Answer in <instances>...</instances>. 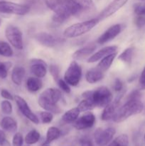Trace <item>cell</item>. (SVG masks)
<instances>
[{
	"label": "cell",
	"instance_id": "11a10c76",
	"mask_svg": "<svg viewBox=\"0 0 145 146\" xmlns=\"http://www.w3.org/2000/svg\"><path fill=\"white\" fill-rule=\"evenodd\" d=\"M144 5H145V4H144Z\"/></svg>",
	"mask_w": 145,
	"mask_h": 146
},
{
	"label": "cell",
	"instance_id": "ac0fdd59",
	"mask_svg": "<svg viewBox=\"0 0 145 146\" xmlns=\"http://www.w3.org/2000/svg\"><path fill=\"white\" fill-rule=\"evenodd\" d=\"M118 47L117 46H106L105 48H102L100 51H97L95 54L91 56L88 60V63H95L99 60L102 59L106 56L109 54H112L114 52H117Z\"/></svg>",
	"mask_w": 145,
	"mask_h": 146
},
{
	"label": "cell",
	"instance_id": "8d00e7d4",
	"mask_svg": "<svg viewBox=\"0 0 145 146\" xmlns=\"http://www.w3.org/2000/svg\"><path fill=\"white\" fill-rule=\"evenodd\" d=\"M49 71H50V73H51V76L53 77L55 82H57V81L61 78V77H60L59 67H58V66L55 65V64H51L49 67Z\"/></svg>",
	"mask_w": 145,
	"mask_h": 146
},
{
	"label": "cell",
	"instance_id": "6da1fadb",
	"mask_svg": "<svg viewBox=\"0 0 145 146\" xmlns=\"http://www.w3.org/2000/svg\"><path fill=\"white\" fill-rule=\"evenodd\" d=\"M61 98L62 94L59 89L47 88L39 96L38 103L43 109L52 113L58 114L61 112V109L58 106V102Z\"/></svg>",
	"mask_w": 145,
	"mask_h": 146
},
{
	"label": "cell",
	"instance_id": "7a4b0ae2",
	"mask_svg": "<svg viewBox=\"0 0 145 146\" xmlns=\"http://www.w3.org/2000/svg\"><path fill=\"white\" fill-rule=\"evenodd\" d=\"M143 109L144 105L140 99L127 100V102L117 110L112 121L115 123L123 122L129 117L140 113Z\"/></svg>",
	"mask_w": 145,
	"mask_h": 146
},
{
	"label": "cell",
	"instance_id": "3957f363",
	"mask_svg": "<svg viewBox=\"0 0 145 146\" xmlns=\"http://www.w3.org/2000/svg\"><path fill=\"white\" fill-rule=\"evenodd\" d=\"M99 22V19L97 17L82 22L74 24L65 29L63 35L66 38H75L80 36L92 29Z\"/></svg>",
	"mask_w": 145,
	"mask_h": 146
},
{
	"label": "cell",
	"instance_id": "9a60e30c",
	"mask_svg": "<svg viewBox=\"0 0 145 146\" xmlns=\"http://www.w3.org/2000/svg\"><path fill=\"white\" fill-rule=\"evenodd\" d=\"M61 5L71 14V16L80 17L86 11L73 0H58Z\"/></svg>",
	"mask_w": 145,
	"mask_h": 146
},
{
	"label": "cell",
	"instance_id": "4316f807",
	"mask_svg": "<svg viewBox=\"0 0 145 146\" xmlns=\"http://www.w3.org/2000/svg\"><path fill=\"white\" fill-rule=\"evenodd\" d=\"M61 135V131L59 128L56 127H50L46 133V138H45V144H49L51 142L57 140Z\"/></svg>",
	"mask_w": 145,
	"mask_h": 146
},
{
	"label": "cell",
	"instance_id": "e0dca14e",
	"mask_svg": "<svg viewBox=\"0 0 145 146\" xmlns=\"http://www.w3.org/2000/svg\"><path fill=\"white\" fill-rule=\"evenodd\" d=\"M35 38L39 44L46 47H53L57 44L56 38L52 34L46 32L38 33L36 35Z\"/></svg>",
	"mask_w": 145,
	"mask_h": 146
},
{
	"label": "cell",
	"instance_id": "83f0119b",
	"mask_svg": "<svg viewBox=\"0 0 145 146\" xmlns=\"http://www.w3.org/2000/svg\"><path fill=\"white\" fill-rule=\"evenodd\" d=\"M40 137L41 135H40L38 131L35 129L31 130L26 134L25 138H24V141L27 145H33V144L36 143L39 141Z\"/></svg>",
	"mask_w": 145,
	"mask_h": 146
},
{
	"label": "cell",
	"instance_id": "9c48e42d",
	"mask_svg": "<svg viewBox=\"0 0 145 146\" xmlns=\"http://www.w3.org/2000/svg\"><path fill=\"white\" fill-rule=\"evenodd\" d=\"M14 100H15L16 104L20 112L27 119L29 120L31 122L34 123V124L39 123V118H38V117L35 113H33V111L31 110L26 101L22 97L19 96H14Z\"/></svg>",
	"mask_w": 145,
	"mask_h": 146
},
{
	"label": "cell",
	"instance_id": "f1b7e54d",
	"mask_svg": "<svg viewBox=\"0 0 145 146\" xmlns=\"http://www.w3.org/2000/svg\"><path fill=\"white\" fill-rule=\"evenodd\" d=\"M134 52V47H129L126 48L123 52L118 56V59L126 64H130L132 62V58H133Z\"/></svg>",
	"mask_w": 145,
	"mask_h": 146
},
{
	"label": "cell",
	"instance_id": "d6986e66",
	"mask_svg": "<svg viewBox=\"0 0 145 146\" xmlns=\"http://www.w3.org/2000/svg\"><path fill=\"white\" fill-rule=\"evenodd\" d=\"M96 48V45L95 44H90L89 45H87L80 49L77 50L73 54H72V58L75 60H82L85 58L88 57V56L91 55L94 51Z\"/></svg>",
	"mask_w": 145,
	"mask_h": 146
},
{
	"label": "cell",
	"instance_id": "cb8c5ba5",
	"mask_svg": "<svg viewBox=\"0 0 145 146\" xmlns=\"http://www.w3.org/2000/svg\"><path fill=\"white\" fill-rule=\"evenodd\" d=\"M116 56L117 52H114L112 53V54H109V55L106 56L104 57L103 58L101 59V61H100L99 64H98L96 68H98V69L100 70L101 71L105 73V71H107L109 68V67L111 66V65H112V63H113Z\"/></svg>",
	"mask_w": 145,
	"mask_h": 146
},
{
	"label": "cell",
	"instance_id": "681fc988",
	"mask_svg": "<svg viewBox=\"0 0 145 146\" xmlns=\"http://www.w3.org/2000/svg\"><path fill=\"white\" fill-rule=\"evenodd\" d=\"M0 146H11V144L9 143V142L7 140H6V141H4V142Z\"/></svg>",
	"mask_w": 145,
	"mask_h": 146
},
{
	"label": "cell",
	"instance_id": "c3c4849f",
	"mask_svg": "<svg viewBox=\"0 0 145 146\" xmlns=\"http://www.w3.org/2000/svg\"><path fill=\"white\" fill-rule=\"evenodd\" d=\"M6 140H7V138H6L5 133H4V132L2 130L0 129V145H1Z\"/></svg>",
	"mask_w": 145,
	"mask_h": 146
},
{
	"label": "cell",
	"instance_id": "60d3db41",
	"mask_svg": "<svg viewBox=\"0 0 145 146\" xmlns=\"http://www.w3.org/2000/svg\"><path fill=\"white\" fill-rule=\"evenodd\" d=\"M113 88L116 92H122L124 89L123 82L119 78H116L114 82Z\"/></svg>",
	"mask_w": 145,
	"mask_h": 146
},
{
	"label": "cell",
	"instance_id": "db71d44e",
	"mask_svg": "<svg viewBox=\"0 0 145 146\" xmlns=\"http://www.w3.org/2000/svg\"><path fill=\"white\" fill-rule=\"evenodd\" d=\"M144 139H145V135H144Z\"/></svg>",
	"mask_w": 145,
	"mask_h": 146
},
{
	"label": "cell",
	"instance_id": "f546056e",
	"mask_svg": "<svg viewBox=\"0 0 145 146\" xmlns=\"http://www.w3.org/2000/svg\"><path fill=\"white\" fill-rule=\"evenodd\" d=\"M129 145V138L126 134H122L117 137L112 142L109 143L107 146H128Z\"/></svg>",
	"mask_w": 145,
	"mask_h": 146
},
{
	"label": "cell",
	"instance_id": "4dcf8cb0",
	"mask_svg": "<svg viewBox=\"0 0 145 146\" xmlns=\"http://www.w3.org/2000/svg\"><path fill=\"white\" fill-rule=\"evenodd\" d=\"M14 55V51L11 46L5 41H0V56L4 57H11Z\"/></svg>",
	"mask_w": 145,
	"mask_h": 146
},
{
	"label": "cell",
	"instance_id": "5bb4252c",
	"mask_svg": "<svg viewBox=\"0 0 145 146\" xmlns=\"http://www.w3.org/2000/svg\"><path fill=\"white\" fill-rule=\"evenodd\" d=\"M122 25L120 24H117L112 26L106 30L98 38V43L99 44H104L115 38L122 31Z\"/></svg>",
	"mask_w": 145,
	"mask_h": 146
},
{
	"label": "cell",
	"instance_id": "7bdbcfd3",
	"mask_svg": "<svg viewBox=\"0 0 145 146\" xmlns=\"http://www.w3.org/2000/svg\"><path fill=\"white\" fill-rule=\"evenodd\" d=\"M1 96L2 98H4L6 100H8V101H13V100H14V97L11 95V93L9 91H7V89H4V88L1 90Z\"/></svg>",
	"mask_w": 145,
	"mask_h": 146
},
{
	"label": "cell",
	"instance_id": "7dc6e473",
	"mask_svg": "<svg viewBox=\"0 0 145 146\" xmlns=\"http://www.w3.org/2000/svg\"><path fill=\"white\" fill-rule=\"evenodd\" d=\"M80 146H94L92 141L87 137L82 138L79 141Z\"/></svg>",
	"mask_w": 145,
	"mask_h": 146
},
{
	"label": "cell",
	"instance_id": "ab89813d",
	"mask_svg": "<svg viewBox=\"0 0 145 146\" xmlns=\"http://www.w3.org/2000/svg\"><path fill=\"white\" fill-rule=\"evenodd\" d=\"M134 11L136 16H145L144 4H136L134 7Z\"/></svg>",
	"mask_w": 145,
	"mask_h": 146
},
{
	"label": "cell",
	"instance_id": "ba28073f",
	"mask_svg": "<svg viewBox=\"0 0 145 146\" xmlns=\"http://www.w3.org/2000/svg\"><path fill=\"white\" fill-rule=\"evenodd\" d=\"M116 130L112 127L105 128H98L94 134L95 142L98 146H106L112 141Z\"/></svg>",
	"mask_w": 145,
	"mask_h": 146
},
{
	"label": "cell",
	"instance_id": "836d02e7",
	"mask_svg": "<svg viewBox=\"0 0 145 146\" xmlns=\"http://www.w3.org/2000/svg\"><path fill=\"white\" fill-rule=\"evenodd\" d=\"M1 110L3 113L6 114V115L11 114L13 111V107L11 102L8 100L3 101L1 103Z\"/></svg>",
	"mask_w": 145,
	"mask_h": 146
},
{
	"label": "cell",
	"instance_id": "f35d334b",
	"mask_svg": "<svg viewBox=\"0 0 145 146\" xmlns=\"http://www.w3.org/2000/svg\"><path fill=\"white\" fill-rule=\"evenodd\" d=\"M56 83L58 84L60 89L62 90L63 91H64L66 94H70L71 93V88H70L69 85L65 82V80H63L61 78H60Z\"/></svg>",
	"mask_w": 145,
	"mask_h": 146
},
{
	"label": "cell",
	"instance_id": "44dd1931",
	"mask_svg": "<svg viewBox=\"0 0 145 146\" xmlns=\"http://www.w3.org/2000/svg\"><path fill=\"white\" fill-rule=\"evenodd\" d=\"M105 73L101 71L98 68H92L87 71L85 74V79L89 84H95L99 82L100 81L104 78Z\"/></svg>",
	"mask_w": 145,
	"mask_h": 146
},
{
	"label": "cell",
	"instance_id": "7402d4cb",
	"mask_svg": "<svg viewBox=\"0 0 145 146\" xmlns=\"http://www.w3.org/2000/svg\"><path fill=\"white\" fill-rule=\"evenodd\" d=\"M0 126L4 131L9 133L16 132L18 128L16 121L9 116H5L1 119L0 121Z\"/></svg>",
	"mask_w": 145,
	"mask_h": 146
},
{
	"label": "cell",
	"instance_id": "5b68a950",
	"mask_svg": "<svg viewBox=\"0 0 145 146\" xmlns=\"http://www.w3.org/2000/svg\"><path fill=\"white\" fill-rule=\"evenodd\" d=\"M92 98L95 106L105 108L112 101V94L108 88L101 86L92 91Z\"/></svg>",
	"mask_w": 145,
	"mask_h": 146
},
{
	"label": "cell",
	"instance_id": "816d5d0a",
	"mask_svg": "<svg viewBox=\"0 0 145 146\" xmlns=\"http://www.w3.org/2000/svg\"><path fill=\"white\" fill-rule=\"evenodd\" d=\"M44 146H49V145H44Z\"/></svg>",
	"mask_w": 145,
	"mask_h": 146
},
{
	"label": "cell",
	"instance_id": "ee69618b",
	"mask_svg": "<svg viewBox=\"0 0 145 146\" xmlns=\"http://www.w3.org/2000/svg\"><path fill=\"white\" fill-rule=\"evenodd\" d=\"M141 98V93L139 90H134V91H132L130 94H129L127 97V100H136V99H140Z\"/></svg>",
	"mask_w": 145,
	"mask_h": 146
},
{
	"label": "cell",
	"instance_id": "4fadbf2b",
	"mask_svg": "<svg viewBox=\"0 0 145 146\" xmlns=\"http://www.w3.org/2000/svg\"><path fill=\"white\" fill-rule=\"evenodd\" d=\"M124 94H125V91H122L121 94L117 97L115 101H114L113 102L112 101L110 104H108L107 106L105 107V108H104L103 111L102 113V115H101V119L102 121H110V120H112L117 110L118 109L119 101H120L121 98H122V95Z\"/></svg>",
	"mask_w": 145,
	"mask_h": 146
},
{
	"label": "cell",
	"instance_id": "7c38bea8",
	"mask_svg": "<svg viewBox=\"0 0 145 146\" xmlns=\"http://www.w3.org/2000/svg\"><path fill=\"white\" fill-rule=\"evenodd\" d=\"M127 1L128 0H113L106 8L104 9L98 18L100 21L110 17L112 14L116 13L118 10L120 9L122 7H124Z\"/></svg>",
	"mask_w": 145,
	"mask_h": 146
},
{
	"label": "cell",
	"instance_id": "8992f818",
	"mask_svg": "<svg viewBox=\"0 0 145 146\" xmlns=\"http://www.w3.org/2000/svg\"><path fill=\"white\" fill-rule=\"evenodd\" d=\"M82 78V68L75 61L70 64L64 75L65 82L71 86H76L79 84Z\"/></svg>",
	"mask_w": 145,
	"mask_h": 146
},
{
	"label": "cell",
	"instance_id": "f6af8a7d",
	"mask_svg": "<svg viewBox=\"0 0 145 146\" xmlns=\"http://www.w3.org/2000/svg\"><path fill=\"white\" fill-rule=\"evenodd\" d=\"M27 1V4L30 7L31 9L32 7H36V8H39L41 7V4H42V1L41 0H26Z\"/></svg>",
	"mask_w": 145,
	"mask_h": 146
},
{
	"label": "cell",
	"instance_id": "30bf717a",
	"mask_svg": "<svg viewBox=\"0 0 145 146\" xmlns=\"http://www.w3.org/2000/svg\"><path fill=\"white\" fill-rule=\"evenodd\" d=\"M95 123V116L92 113H86L73 123V126L78 131L89 129L94 125Z\"/></svg>",
	"mask_w": 145,
	"mask_h": 146
},
{
	"label": "cell",
	"instance_id": "f5cc1de1",
	"mask_svg": "<svg viewBox=\"0 0 145 146\" xmlns=\"http://www.w3.org/2000/svg\"><path fill=\"white\" fill-rule=\"evenodd\" d=\"M141 1H144V0H141Z\"/></svg>",
	"mask_w": 145,
	"mask_h": 146
},
{
	"label": "cell",
	"instance_id": "d590c367",
	"mask_svg": "<svg viewBox=\"0 0 145 146\" xmlns=\"http://www.w3.org/2000/svg\"><path fill=\"white\" fill-rule=\"evenodd\" d=\"M71 17L65 14H55L54 13L53 16L52 17V21L55 24H63L65 21Z\"/></svg>",
	"mask_w": 145,
	"mask_h": 146
},
{
	"label": "cell",
	"instance_id": "ffe728a7",
	"mask_svg": "<svg viewBox=\"0 0 145 146\" xmlns=\"http://www.w3.org/2000/svg\"><path fill=\"white\" fill-rule=\"evenodd\" d=\"M47 7L52 10L55 14H62L71 17V14L61 5L58 0H41Z\"/></svg>",
	"mask_w": 145,
	"mask_h": 146
},
{
	"label": "cell",
	"instance_id": "f907efd6",
	"mask_svg": "<svg viewBox=\"0 0 145 146\" xmlns=\"http://www.w3.org/2000/svg\"><path fill=\"white\" fill-rule=\"evenodd\" d=\"M0 24H1V19H0Z\"/></svg>",
	"mask_w": 145,
	"mask_h": 146
},
{
	"label": "cell",
	"instance_id": "277c9868",
	"mask_svg": "<svg viewBox=\"0 0 145 146\" xmlns=\"http://www.w3.org/2000/svg\"><path fill=\"white\" fill-rule=\"evenodd\" d=\"M31 7L28 4H21L12 1H0V13L23 16L28 14Z\"/></svg>",
	"mask_w": 145,
	"mask_h": 146
},
{
	"label": "cell",
	"instance_id": "d6a6232c",
	"mask_svg": "<svg viewBox=\"0 0 145 146\" xmlns=\"http://www.w3.org/2000/svg\"><path fill=\"white\" fill-rule=\"evenodd\" d=\"M11 66L10 62H1L0 61V78H7L8 75V71Z\"/></svg>",
	"mask_w": 145,
	"mask_h": 146
},
{
	"label": "cell",
	"instance_id": "e575fe53",
	"mask_svg": "<svg viewBox=\"0 0 145 146\" xmlns=\"http://www.w3.org/2000/svg\"><path fill=\"white\" fill-rule=\"evenodd\" d=\"M39 116L43 123H50L53 119V115L52 113L48 111H43L39 113Z\"/></svg>",
	"mask_w": 145,
	"mask_h": 146
},
{
	"label": "cell",
	"instance_id": "52a82bcc",
	"mask_svg": "<svg viewBox=\"0 0 145 146\" xmlns=\"http://www.w3.org/2000/svg\"><path fill=\"white\" fill-rule=\"evenodd\" d=\"M5 36L12 46L18 50L23 49L24 42L22 33L18 27L13 25L7 26L5 29Z\"/></svg>",
	"mask_w": 145,
	"mask_h": 146
},
{
	"label": "cell",
	"instance_id": "74e56055",
	"mask_svg": "<svg viewBox=\"0 0 145 146\" xmlns=\"http://www.w3.org/2000/svg\"><path fill=\"white\" fill-rule=\"evenodd\" d=\"M24 143V138L22 134L20 133H16L12 139L13 146H22Z\"/></svg>",
	"mask_w": 145,
	"mask_h": 146
},
{
	"label": "cell",
	"instance_id": "bcb514c9",
	"mask_svg": "<svg viewBox=\"0 0 145 146\" xmlns=\"http://www.w3.org/2000/svg\"><path fill=\"white\" fill-rule=\"evenodd\" d=\"M139 84L141 89L145 90V67L144 68L140 77H139Z\"/></svg>",
	"mask_w": 145,
	"mask_h": 146
},
{
	"label": "cell",
	"instance_id": "1f68e13d",
	"mask_svg": "<svg viewBox=\"0 0 145 146\" xmlns=\"http://www.w3.org/2000/svg\"><path fill=\"white\" fill-rule=\"evenodd\" d=\"M77 4H79L86 12L95 9V4L92 0H73Z\"/></svg>",
	"mask_w": 145,
	"mask_h": 146
},
{
	"label": "cell",
	"instance_id": "d4e9b609",
	"mask_svg": "<svg viewBox=\"0 0 145 146\" xmlns=\"http://www.w3.org/2000/svg\"><path fill=\"white\" fill-rule=\"evenodd\" d=\"M43 86V82L41 78L37 77H29L26 81V88L28 91L35 93L39 91Z\"/></svg>",
	"mask_w": 145,
	"mask_h": 146
},
{
	"label": "cell",
	"instance_id": "603a6c76",
	"mask_svg": "<svg viewBox=\"0 0 145 146\" xmlns=\"http://www.w3.org/2000/svg\"><path fill=\"white\" fill-rule=\"evenodd\" d=\"M26 71L25 68L22 66H17L14 67L11 72V81L15 85L20 86L22 83L23 79L25 76Z\"/></svg>",
	"mask_w": 145,
	"mask_h": 146
},
{
	"label": "cell",
	"instance_id": "484cf974",
	"mask_svg": "<svg viewBox=\"0 0 145 146\" xmlns=\"http://www.w3.org/2000/svg\"><path fill=\"white\" fill-rule=\"evenodd\" d=\"M80 110L78 108H74L66 111L62 116V121L65 123H73L80 115Z\"/></svg>",
	"mask_w": 145,
	"mask_h": 146
},
{
	"label": "cell",
	"instance_id": "2e32d148",
	"mask_svg": "<svg viewBox=\"0 0 145 146\" xmlns=\"http://www.w3.org/2000/svg\"><path fill=\"white\" fill-rule=\"evenodd\" d=\"M92 91H87L82 93V96L83 99L80 102L78 106V109L80 112L91 111L96 107L92 98Z\"/></svg>",
	"mask_w": 145,
	"mask_h": 146
},
{
	"label": "cell",
	"instance_id": "b9f144b4",
	"mask_svg": "<svg viewBox=\"0 0 145 146\" xmlns=\"http://www.w3.org/2000/svg\"><path fill=\"white\" fill-rule=\"evenodd\" d=\"M134 24L138 28H142L145 26V16H136L134 19Z\"/></svg>",
	"mask_w": 145,
	"mask_h": 146
},
{
	"label": "cell",
	"instance_id": "8fae6325",
	"mask_svg": "<svg viewBox=\"0 0 145 146\" xmlns=\"http://www.w3.org/2000/svg\"><path fill=\"white\" fill-rule=\"evenodd\" d=\"M30 71L37 78H44L47 74L46 63L40 58H34L30 62Z\"/></svg>",
	"mask_w": 145,
	"mask_h": 146
}]
</instances>
